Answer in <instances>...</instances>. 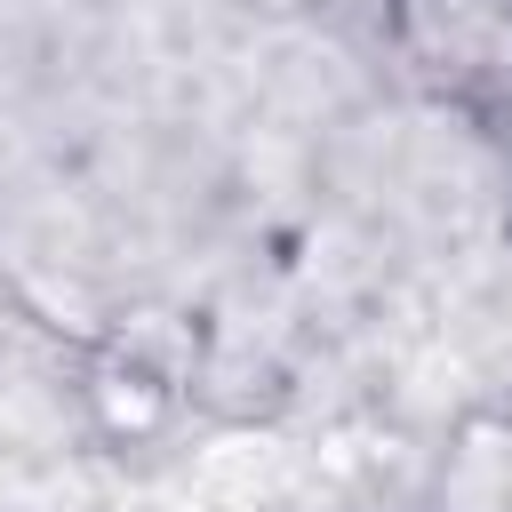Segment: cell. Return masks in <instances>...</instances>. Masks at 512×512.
<instances>
[{
	"instance_id": "cell-1",
	"label": "cell",
	"mask_w": 512,
	"mask_h": 512,
	"mask_svg": "<svg viewBox=\"0 0 512 512\" xmlns=\"http://www.w3.org/2000/svg\"><path fill=\"white\" fill-rule=\"evenodd\" d=\"M88 392H96V408L112 416V432H160L168 408H176V376L152 368V360H136V352H112Z\"/></svg>"
}]
</instances>
